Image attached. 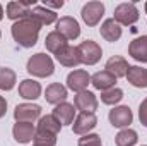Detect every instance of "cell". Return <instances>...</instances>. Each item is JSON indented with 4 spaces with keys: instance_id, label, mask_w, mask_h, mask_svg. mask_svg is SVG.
I'll return each mask as SVG.
<instances>
[{
    "instance_id": "13",
    "label": "cell",
    "mask_w": 147,
    "mask_h": 146,
    "mask_svg": "<svg viewBox=\"0 0 147 146\" xmlns=\"http://www.w3.org/2000/svg\"><path fill=\"white\" fill-rule=\"evenodd\" d=\"M33 5H34V2H9L7 3V17L12 21L24 19V17L31 16Z\"/></svg>"
},
{
    "instance_id": "29",
    "label": "cell",
    "mask_w": 147,
    "mask_h": 146,
    "mask_svg": "<svg viewBox=\"0 0 147 146\" xmlns=\"http://www.w3.org/2000/svg\"><path fill=\"white\" fill-rule=\"evenodd\" d=\"M33 141H34V145H38V146H55L57 145V136L36 129V134H34V139H33Z\"/></svg>"
},
{
    "instance_id": "4",
    "label": "cell",
    "mask_w": 147,
    "mask_h": 146,
    "mask_svg": "<svg viewBox=\"0 0 147 146\" xmlns=\"http://www.w3.org/2000/svg\"><path fill=\"white\" fill-rule=\"evenodd\" d=\"M120 26H130L135 24L139 21V9L135 7L134 2H123L120 5H116L115 9V17H113Z\"/></svg>"
},
{
    "instance_id": "34",
    "label": "cell",
    "mask_w": 147,
    "mask_h": 146,
    "mask_svg": "<svg viewBox=\"0 0 147 146\" xmlns=\"http://www.w3.org/2000/svg\"><path fill=\"white\" fill-rule=\"evenodd\" d=\"M2 19H3V7L0 5V21H2Z\"/></svg>"
},
{
    "instance_id": "6",
    "label": "cell",
    "mask_w": 147,
    "mask_h": 146,
    "mask_svg": "<svg viewBox=\"0 0 147 146\" xmlns=\"http://www.w3.org/2000/svg\"><path fill=\"white\" fill-rule=\"evenodd\" d=\"M98 126V117L94 113H84L80 112L75 119H74V124H72V131L79 136H86L89 134L94 127Z\"/></svg>"
},
{
    "instance_id": "37",
    "label": "cell",
    "mask_w": 147,
    "mask_h": 146,
    "mask_svg": "<svg viewBox=\"0 0 147 146\" xmlns=\"http://www.w3.org/2000/svg\"><path fill=\"white\" fill-rule=\"evenodd\" d=\"M33 146H38V145H33Z\"/></svg>"
},
{
    "instance_id": "7",
    "label": "cell",
    "mask_w": 147,
    "mask_h": 146,
    "mask_svg": "<svg viewBox=\"0 0 147 146\" xmlns=\"http://www.w3.org/2000/svg\"><path fill=\"white\" fill-rule=\"evenodd\" d=\"M41 117V107L34 103H21L14 110L16 122H34Z\"/></svg>"
},
{
    "instance_id": "32",
    "label": "cell",
    "mask_w": 147,
    "mask_h": 146,
    "mask_svg": "<svg viewBox=\"0 0 147 146\" xmlns=\"http://www.w3.org/2000/svg\"><path fill=\"white\" fill-rule=\"evenodd\" d=\"M5 112H7V100L3 96H0V119L5 115Z\"/></svg>"
},
{
    "instance_id": "33",
    "label": "cell",
    "mask_w": 147,
    "mask_h": 146,
    "mask_svg": "<svg viewBox=\"0 0 147 146\" xmlns=\"http://www.w3.org/2000/svg\"><path fill=\"white\" fill-rule=\"evenodd\" d=\"M45 7H46V9H50V7L60 9V7H63V2H62V0H60V2H46V0H45Z\"/></svg>"
},
{
    "instance_id": "22",
    "label": "cell",
    "mask_w": 147,
    "mask_h": 146,
    "mask_svg": "<svg viewBox=\"0 0 147 146\" xmlns=\"http://www.w3.org/2000/svg\"><path fill=\"white\" fill-rule=\"evenodd\" d=\"M125 77L135 88H147V69H142L139 65H130Z\"/></svg>"
},
{
    "instance_id": "26",
    "label": "cell",
    "mask_w": 147,
    "mask_h": 146,
    "mask_svg": "<svg viewBox=\"0 0 147 146\" xmlns=\"http://www.w3.org/2000/svg\"><path fill=\"white\" fill-rule=\"evenodd\" d=\"M17 83V76L10 67H0V89L10 91Z\"/></svg>"
},
{
    "instance_id": "15",
    "label": "cell",
    "mask_w": 147,
    "mask_h": 146,
    "mask_svg": "<svg viewBox=\"0 0 147 146\" xmlns=\"http://www.w3.org/2000/svg\"><path fill=\"white\" fill-rule=\"evenodd\" d=\"M55 59H57L62 65H65V67H77V65L80 64L79 50H77V46H72V45L63 46V48L55 55Z\"/></svg>"
},
{
    "instance_id": "17",
    "label": "cell",
    "mask_w": 147,
    "mask_h": 146,
    "mask_svg": "<svg viewBox=\"0 0 147 146\" xmlns=\"http://www.w3.org/2000/svg\"><path fill=\"white\" fill-rule=\"evenodd\" d=\"M45 98L48 103L51 105H58V103H63L65 98H67V88L60 83H51L46 91H45Z\"/></svg>"
},
{
    "instance_id": "30",
    "label": "cell",
    "mask_w": 147,
    "mask_h": 146,
    "mask_svg": "<svg viewBox=\"0 0 147 146\" xmlns=\"http://www.w3.org/2000/svg\"><path fill=\"white\" fill-rule=\"evenodd\" d=\"M79 146H103L99 134H86L79 139Z\"/></svg>"
},
{
    "instance_id": "28",
    "label": "cell",
    "mask_w": 147,
    "mask_h": 146,
    "mask_svg": "<svg viewBox=\"0 0 147 146\" xmlns=\"http://www.w3.org/2000/svg\"><path fill=\"white\" fill-rule=\"evenodd\" d=\"M123 98V91L120 88H111L106 91H101V102L105 105H116L118 102H121Z\"/></svg>"
},
{
    "instance_id": "2",
    "label": "cell",
    "mask_w": 147,
    "mask_h": 146,
    "mask_svg": "<svg viewBox=\"0 0 147 146\" xmlns=\"http://www.w3.org/2000/svg\"><path fill=\"white\" fill-rule=\"evenodd\" d=\"M26 71L34 76V77H48L55 72V64L51 60L50 55L46 53H34L33 57H29Z\"/></svg>"
},
{
    "instance_id": "35",
    "label": "cell",
    "mask_w": 147,
    "mask_h": 146,
    "mask_svg": "<svg viewBox=\"0 0 147 146\" xmlns=\"http://www.w3.org/2000/svg\"><path fill=\"white\" fill-rule=\"evenodd\" d=\"M144 9H146V14H147V2H146V5H144Z\"/></svg>"
},
{
    "instance_id": "25",
    "label": "cell",
    "mask_w": 147,
    "mask_h": 146,
    "mask_svg": "<svg viewBox=\"0 0 147 146\" xmlns=\"http://www.w3.org/2000/svg\"><path fill=\"white\" fill-rule=\"evenodd\" d=\"M36 129L38 131H43V132H48V134L58 136V132H60V129H62V124L50 113V115H45V117L39 119Z\"/></svg>"
},
{
    "instance_id": "31",
    "label": "cell",
    "mask_w": 147,
    "mask_h": 146,
    "mask_svg": "<svg viewBox=\"0 0 147 146\" xmlns=\"http://www.w3.org/2000/svg\"><path fill=\"white\" fill-rule=\"evenodd\" d=\"M139 119H140V124L147 127V98L142 100V103L139 107Z\"/></svg>"
},
{
    "instance_id": "20",
    "label": "cell",
    "mask_w": 147,
    "mask_h": 146,
    "mask_svg": "<svg viewBox=\"0 0 147 146\" xmlns=\"http://www.w3.org/2000/svg\"><path fill=\"white\" fill-rule=\"evenodd\" d=\"M115 83H116V77L108 71H99L94 76H91V84L99 91H106V89L115 88Z\"/></svg>"
},
{
    "instance_id": "5",
    "label": "cell",
    "mask_w": 147,
    "mask_h": 146,
    "mask_svg": "<svg viewBox=\"0 0 147 146\" xmlns=\"http://www.w3.org/2000/svg\"><path fill=\"white\" fill-rule=\"evenodd\" d=\"M80 16H82V21L89 26V28H94L99 24L101 17L105 16V5L103 2H87L82 10H80Z\"/></svg>"
},
{
    "instance_id": "8",
    "label": "cell",
    "mask_w": 147,
    "mask_h": 146,
    "mask_svg": "<svg viewBox=\"0 0 147 146\" xmlns=\"http://www.w3.org/2000/svg\"><path fill=\"white\" fill-rule=\"evenodd\" d=\"M55 31L60 33L65 40H75V38H79V35H80V26H79V23L74 17L63 16V17H60L57 21V29Z\"/></svg>"
},
{
    "instance_id": "19",
    "label": "cell",
    "mask_w": 147,
    "mask_h": 146,
    "mask_svg": "<svg viewBox=\"0 0 147 146\" xmlns=\"http://www.w3.org/2000/svg\"><path fill=\"white\" fill-rule=\"evenodd\" d=\"M41 95V84L34 79H24L19 84V96L24 100H36Z\"/></svg>"
},
{
    "instance_id": "18",
    "label": "cell",
    "mask_w": 147,
    "mask_h": 146,
    "mask_svg": "<svg viewBox=\"0 0 147 146\" xmlns=\"http://www.w3.org/2000/svg\"><path fill=\"white\" fill-rule=\"evenodd\" d=\"M99 31H101V36L105 38L106 41H110V43H115V41H118V40L121 38V26H120L113 17L106 19V21L101 24Z\"/></svg>"
},
{
    "instance_id": "21",
    "label": "cell",
    "mask_w": 147,
    "mask_h": 146,
    "mask_svg": "<svg viewBox=\"0 0 147 146\" xmlns=\"http://www.w3.org/2000/svg\"><path fill=\"white\" fill-rule=\"evenodd\" d=\"M128 67H130V65H128V62H127L123 57L115 55V57L108 59L105 71H108L110 74H113V76L118 79V77H125V76H127V72H128Z\"/></svg>"
},
{
    "instance_id": "16",
    "label": "cell",
    "mask_w": 147,
    "mask_h": 146,
    "mask_svg": "<svg viewBox=\"0 0 147 146\" xmlns=\"http://www.w3.org/2000/svg\"><path fill=\"white\" fill-rule=\"evenodd\" d=\"M128 55L137 60V62H147V36H139L132 40L130 46H128Z\"/></svg>"
},
{
    "instance_id": "1",
    "label": "cell",
    "mask_w": 147,
    "mask_h": 146,
    "mask_svg": "<svg viewBox=\"0 0 147 146\" xmlns=\"http://www.w3.org/2000/svg\"><path fill=\"white\" fill-rule=\"evenodd\" d=\"M41 29V23L33 16H28L24 19H19L12 24L10 33L16 43L22 48H33L38 41V35Z\"/></svg>"
},
{
    "instance_id": "36",
    "label": "cell",
    "mask_w": 147,
    "mask_h": 146,
    "mask_svg": "<svg viewBox=\"0 0 147 146\" xmlns=\"http://www.w3.org/2000/svg\"><path fill=\"white\" fill-rule=\"evenodd\" d=\"M0 36H2V31H0Z\"/></svg>"
},
{
    "instance_id": "14",
    "label": "cell",
    "mask_w": 147,
    "mask_h": 146,
    "mask_svg": "<svg viewBox=\"0 0 147 146\" xmlns=\"http://www.w3.org/2000/svg\"><path fill=\"white\" fill-rule=\"evenodd\" d=\"M51 115L62 126H70V124H74V119H75V107H74L72 103H67V102L58 103V105H55Z\"/></svg>"
},
{
    "instance_id": "9",
    "label": "cell",
    "mask_w": 147,
    "mask_h": 146,
    "mask_svg": "<svg viewBox=\"0 0 147 146\" xmlns=\"http://www.w3.org/2000/svg\"><path fill=\"white\" fill-rule=\"evenodd\" d=\"M74 107L84 113H94L98 110V98L91 91H80L74 96Z\"/></svg>"
},
{
    "instance_id": "11",
    "label": "cell",
    "mask_w": 147,
    "mask_h": 146,
    "mask_svg": "<svg viewBox=\"0 0 147 146\" xmlns=\"http://www.w3.org/2000/svg\"><path fill=\"white\" fill-rule=\"evenodd\" d=\"M110 124L113 127H128L134 120V115H132V110L125 105L121 107H115L113 110H110Z\"/></svg>"
},
{
    "instance_id": "12",
    "label": "cell",
    "mask_w": 147,
    "mask_h": 146,
    "mask_svg": "<svg viewBox=\"0 0 147 146\" xmlns=\"http://www.w3.org/2000/svg\"><path fill=\"white\" fill-rule=\"evenodd\" d=\"M12 134H14V139L17 143L26 145V143H31L34 139L36 127L31 122H16L14 124V129H12Z\"/></svg>"
},
{
    "instance_id": "23",
    "label": "cell",
    "mask_w": 147,
    "mask_h": 146,
    "mask_svg": "<svg viewBox=\"0 0 147 146\" xmlns=\"http://www.w3.org/2000/svg\"><path fill=\"white\" fill-rule=\"evenodd\" d=\"M31 16L41 23V26H45V24L48 26V24H53L55 21H58L57 12L51 9H46L45 5H34V9L31 10Z\"/></svg>"
},
{
    "instance_id": "10",
    "label": "cell",
    "mask_w": 147,
    "mask_h": 146,
    "mask_svg": "<svg viewBox=\"0 0 147 146\" xmlns=\"http://www.w3.org/2000/svg\"><path fill=\"white\" fill-rule=\"evenodd\" d=\"M87 84H91V76L84 69H77V71H74L67 76V88L75 91V93L86 91Z\"/></svg>"
},
{
    "instance_id": "3",
    "label": "cell",
    "mask_w": 147,
    "mask_h": 146,
    "mask_svg": "<svg viewBox=\"0 0 147 146\" xmlns=\"http://www.w3.org/2000/svg\"><path fill=\"white\" fill-rule=\"evenodd\" d=\"M77 50H79L80 64H86V65H94V64H98V62L101 60V57H103L101 46H99L96 41H92V40L82 41V43L77 46Z\"/></svg>"
},
{
    "instance_id": "27",
    "label": "cell",
    "mask_w": 147,
    "mask_h": 146,
    "mask_svg": "<svg viewBox=\"0 0 147 146\" xmlns=\"http://www.w3.org/2000/svg\"><path fill=\"white\" fill-rule=\"evenodd\" d=\"M137 141H139V136H137V132H135L134 129H130V127L121 129V131L116 134V138H115L116 146H134Z\"/></svg>"
},
{
    "instance_id": "24",
    "label": "cell",
    "mask_w": 147,
    "mask_h": 146,
    "mask_svg": "<svg viewBox=\"0 0 147 146\" xmlns=\"http://www.w3.org/2000/svg\"><path fill=\"white\" fill-rule=\"evenodd\" d=\"M45 45H46V50H48V52H51L53 55H57V53H58L63 46H67L69 43H67V40L62 36L60 33L51 31V33H48V35H46Z\"/></svg>"
}]
</instances>
